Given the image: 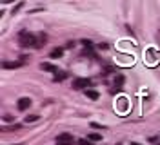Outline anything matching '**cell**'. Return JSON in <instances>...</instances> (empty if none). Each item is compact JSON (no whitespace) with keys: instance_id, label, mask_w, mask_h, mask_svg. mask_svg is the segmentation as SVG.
I'll use <instances>...</instances> for the list:
<instances>
[{"instance_id":"13","label":"cell","mask_w":160,"mask_h":145,"mask_svg":"<svg viewBox=\"0 0 160 145\" xmlns=\"http://www.w3.org/2000/svg\"><path fill=\"white\" fill-rule=\"evenodd\" d=\"M37 120H38V116L37 114H33V116H26V122H28V123H31V122H37Z\"/></svg>"},{"instance_id":"16","label":"cell","mask_w":160,"mask_h":145,"mask_svg":"<svg viewBox=\"0 0 160 145\" xmlns=\"http://www.w3.org/2000/svg\"><path fill=\"white\" fill-rule=\"evenodd\" d=\"M82 46L84 47H93V42L91 40H82Z\"/></svg>"},{"instance_id":"18","label":"cell","mask_w":160,"mask_h":145,"mask_svg":"<svg viewBox=\"0 0 160 145\" xmlns=\"http://www.w3.org/2000/svg\"><path fill=\"white\" fill-rule=\"evenodd\" d=\"M91 127H95V129H106V127L100 125V123H91Z\"/></svg>"},{"instance_id":"3","label":"cell","mask_w":160,"mask_h":145,"mask_svg":"<svg viewBox=\"0 0 160 145\" xmlns=\"http://www.w3.org/2000/svg\"><path fill=\"white\" fill-rule=\"evenodd\" d=\"M57 145H75V140H73L71 134L62 133V134H58V138H57Z\"/></svg>"},{"instance_id":"20","label":"cell","mask_w":160,"mask_h":145,"mask_svg":"<svg viewBox=\"0 0 160 145\" xmlns=\"http://www.w3.org/2000/svg\"><path fill=\"white\" fill-rule=\"evenodd\" d=\"M131 145H140V143H131Z\"/></svg>"},{"instance_id":"8","label":"cell","mask_w":160,"mask_h":145,"mask_svg":"<svg viewBox=\"0 0 160 145\" xmlns=\"http://www.w3.org/2000/svg\"><path fill=\"white\" fill-rule=\"evenodd\" d=\"M86 96L88 98H91V100H98V91H93V89H88V91H86Z\"/></svg>"},{"instance_id":"12","label":"cell","mask_w":160,"mask_h":145,"mask_svg":"<svg viewBox=\"0 0 160 145\" xmlns=\"http://www.w3.org/2000/svg\"><path fill=\"white\" fill-rule=\"evenodd\" d=\"M124 80H126V78L122 76V75H118V76L115 78V84H117L118 87H122V84H124Z\"/></svg>"},{"instance_id":"11","label":"cell","mask_w":160,"mask_h":145,"mask_svg":"<svg viewBox=\"0 0 160 145\" xmlns=\"http://www.w3.org/2000/svg\"><path fill=\"white\" fill-rule=\"evenodd\" d=\"M88 140H89V142H100V140H102V136H100L98 133H91Z\"/></svg>"},{"instance_id":"2","label":"cell","mask_w":160,"mask_h":145,"mask_svg":"<svg viewBox=\"0 0 160 145\" xmlns=\"http://www.w3.org/2000/svg\"><path fill=\"white\" fill-rule=\"evenodd\" d=\"M91 85V80L89 78H77L75 82H73V89L75 91H80V89H88V87Z\"/></svg>"},{"instance_id":"17","label":"cell","mask_w":160,"mask_h":145,"mask_svg":"<svg viewBox=\"0 0 160 145\" xmlns=\"http://www.w3.org/2000/svg\"><path fill=\"white\" fill-rule=\"evenodd\" d=\"M4 122H13V116H11V114H6V116H4Z\"/></svg>"},{"instance_id":"9","label":"cell","mask_w":160,"mask_h":145,"mask_svg":"<svg viewBox=\"0 0 160 145\" xmlns=\"http://www.w3.org/2000/svg\"><path fill=\"white\" fill-rule=\"evenodd\" d=\"M66 78H68V73H57V75L53 76V82H57V84H58V82H64Z\"/></svg>"},{"instance_id":"6","label":"cell","mask_w":160,"mask_h":145,"mask_svg":"<svg viewBox=\"0 0 160 145\" xmlns=\"http://www.w3.org/2000/svg\"><path fill=\"white\" fill-rule=\"evenodd\" d=\"M22 64L24 62H4L2 67L4 69H18V67H22Z\"/></svg>"},{"instance_id":"15","label":"cell","mask_w":160,"mask_h":145,"mask_svg":"<svg viewBox=\"0 0 160 145\" xmlns=\"http://www.w3.org/2000/svg\"><path fill=\"white\" fill-rule=\"evenodd\" d=\"M78 145H93V143H91L88 138H82V140H78Z\"/></svg>"},{"instance_id":"14","label":"cell","mask_w":160,"mask_h":145,"mask_svg":"<svg viewBox=\"0 0 160 145\" xmlns=\"http://www.w3.org/2000/svg\"><path fill=\"white\" fill-rule=\"evenodd\" d=\"M17 129H22V125L17 123V125H11V127H4V131H17Z\"/></svg>"},{"instance_id":"19","label":"cell","mask_w":160,"mask_h":145,"mask_svg":"<svg viewBox=\"0 0 160 145\" xmlns=\"http://www.w3.org/2000/svg\"><path fill=\"white\" fill-rule=\"evenodd\" d=\"M22 6H24V4H22V2H20V4H17V6H15V9H13V13H17V11H18L20 7H22Z\"/></svg>"},{"instance_id":"21","label":"cell","mask_w":160,"mask_h":145,"mask_svg":"<svg viewBox=\"0 0 160 145\" xmlns=\"http://www.w3.org/2000/svg\"><path fill=\"white\" fill-rule=\"evenodd\" d=\"M158 145H160V143H158Z\"/></svg>"},{"instance_id":"1","label":"cell","mask_w":160,"mask_h":145,"mask_svg":"<svg viewBox=\"0 0 160 145\" xmlns=\"http://www.w3.org/2000/svg\"><path fill=\"white\" fill-rule=\"evenodd\" d=\"M18 42L22 47H37V42H38V36L33 35L29 31H20L18 35Z\"/></svg>"},{"instance_id":"5","label":"cell","mask_w":160,"mask_h":145,"mask_svg":"<svg viewBox=\"0 0 160 145\" xmlns=\"http://www.w3.org/2000/svg\"><path fill=\"white\" fill-rule=\"evenodd\" d=\"M31 107V98L24 96L18 100V111H26V109H29Z\"/></svg>"},{"instance_id":"4","label":"cell","mask_w":160,"mask_h":145,"mask_svg":"<svg viewBox=\"0 0 160 145\" xmlns=\"http://www.w3.org/2000/svg\"><path fill=\"white\" fill-rule=\"evenodd\" d=\"M40 69L46 71V73H55V75L58 73V67L53 65V64H49V62H42V64H40Z\"/></svg>"},{"instance_id":"10","label":"cell","mask_w":160,"mask_h":145,"mask_svg":"<svg viewBox=\"0 0 160 145\" xmlns=\"http://www.w3.org/2000/svg\"><path fill=\"white\" fill-rule=\"evenodd\" d=\"M46 40H48V36H46V35H44V33H40L38 35V42H37V47H42V46H44V44H46Z\"/></svg>"},{"instance_id":"7","label":"cell","mask_w":160,"mask_h":145,"mask_svg":"<svg viewBox=\"0 0 160 145\" xmlns=\"http://www.w3.org/2000/svg\"><path fill=\"white\" fill-rule=\"evenodd\" d=\"M62 55H64V49H62V47H55L49 53V56L53 58V60H58V58H62Z\"/></svg>"}]
</instances>
